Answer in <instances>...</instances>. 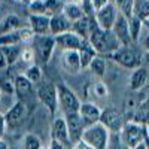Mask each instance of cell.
I'll use <instances>...</instances> for the list:
<instances>
[{"instance_id":"cell-41","label":"cell","mask_w":149,"mask_h":149,"mask_svg":"<svg viewBox=\"0 0 149 149\" xmlns=\"http://www.w3.org/2000/svg\"><path fill=\"white\" fill-rule=\"evenodd\" d=\"M49 149H66V146L63 143H60V142L51 139V146H49Z\"/></svg>"},{"instance_id":"cell-5","label":"cell","mask_w":149,"mask_h":149,"mask_svg":"<svg viewBox=\"0 0 149 149\" xmlns=\"http://www.w3.org/2000/svg\"><path fill=\"white\" fill-rule=\"evenodd\" d=\"M55 46H57L55 37L52 34H43V36L34 34L33 40H31V49L34 52V60L37 58L40 63H48L52 57Z\"/></svg>"},{"instance_id":"cell-52","label":"cell","mask_w":149,"mask_h":149,"mask_svg":"<svg viewBox=\"0 0 149 149\" xmlns=\"http://www.w3.org/2000/svg\"><path fill=\"white\" fill-rule=\"evenodd\" d=\"M63 2H64V0H63Z\"/></svg>"},{"instance_id":"cell-17","label":"cell","mask_w":149,"mask_h":149,"mask_svg":"<svg viewBox=\"0 0 149 149\" xmlns=\"http://www.w3.org/2000/svg\"><path fill=\"white\" fill-rule=\"evenodd\" d=\"M29 22H30V30L33 31V34H37V36L51 34V33H49V22H51V17L31 14L29 17Z\"/></svg>"},{"instance_id":"cell-49","label":"cell","mask_w":149,"mask_h":149,"mask_svg":"<svg viewBox=\"0 0 149 149\" xmlns=\"http://www.w3.org/2000/svg\"><path fill=\"white\" fill-rule=\"evenodd\" d=\"M0 107H2V90H0Z\"/></svg>"},{"instance_id":"cell-42","label":"cell","mask_w":149,"mask_h":149,"mask_svg":"<svg viewBox=\"0 0 149 149\" xmlns=\"http://www.w3.org/2000/svg\"><path fill=\"white\" fill-rule=\"evenodd\" d=\"M72 149H91V148H90V146H86L82 140H79L78 143H74V146H73Z\"/></svg>"},{"instance_id":"cell-45","label":"cell","mask_w":149,"mask_h":149,"mask_svg":"<svg viewBox=\"0 0 149 149\" xmlns=\"http://www.w3.org/2000/svg\"><path fill=\"white\" fill-rule=\"evenodd\" d=\"M142 21H143V27L149 31V19H142Z\"/></svg>"},{"instance_id":"cell-47","label":"cell","mask_w":149,"mask_h":149,"mask_svg":"<svg viewBox=\"0 0 149 149\" xmlns=\"http://www.w3.org/2000/svg\"><path fill=\"white\" fill-rule=\"evenodd\" d=\"M143 58H145V61H146V63L149 64V52H148V54H143Z\"/></svg>"},{"instance_id":"cell-26","label":"cell","mask_w":149,"mask_h":149,"mask_svg":"<svg viewBox=\"0 0 149 149\" xmlns=\"http://www.w3.org/2000/svg\"><path fill=\"white\" fill-rule=\"evenodd\" d=\"M14 86H15V94L18 95H27L31 93L33 84L24 76V74H18L14 79Z\"/></svg>"},{"instance_id":"cell-10","label":"cell","mask_w":149,"mask_h":149,"mask_svg":"<svg viewBox=\"0 0 149 149\" xmlns=\"http://www.w3.org/2000/svg\"><path fill=\"white\" fill-rule=\"evenodd\" d=\"M54 37H55L57 46H60L63 51H79V49H82L86 43L85 39H82L81 36H78L73 31H67L64 34H58V36H54Z\"/></svg>"},{"instance_id":"cell-7","label":"cell","mask_w":149,"mask_h":149,"mask_svg":"<svg viewBox=\"0 0 149 149\" xmlns=\"http://www.w3.org/2000/svg\"><path fill=\"white\" fill-rule=\"evenodd\" d=\"M98 122L103 124V125L109 130V133L119 134L127 121H125V116H124L122 112H119L118 109H113V107H107V109L102 110L100 121Z\"/></svg>"},{"instance_id":"cell-28","label":"cell","mask_w":149,"mask_h":149,"mask_svg":"<svg viewBox=\"0 0 149 149\" xmlns=\"http://www.w3.org/2000/svg\"><path fill=\"white\" fill-rule=\"evenodd\" d=\"M95 51L93 49V46L86 42L85 46L82 49H79V60H81V69H88L90 63L93 61V58L95 57Z\"/></svg>"},{"instance_id":"cell-3","label":"cell","mask_w":149,"mask_h":149,"mask_svg":"<svg viewBox=\"0 0 149 149\" xmlns=\"http://www.w3.org/2000/svg\"><path fill=\"white\" fill-rule=\"evenodd\" d=\"M107 57L113 60L116 64L122 66L124 69H128V70L139 69V67H142V63H143V55L131 46H119L115 52H112Z\"/></svg>"},{"instance_id":"cell-25","label":"cell","mask_w":149,"mask_h":149,"mask_svg":"<svg viewBox=\"0 0 149 149\" xmlns=\"http://www.w3.org/2000/svg\"><path fill=\"white\" fill-rule=\"evenodd\" d=\"M128 30H130V37L133 43H137L139 37L143 31V21L137 17L133 15L131 18H128Z\"/></svg>"},{"instance_id":"cell-22","label":"cell","mask_w":149,"mask_h":149,"mask_svg":"<svg viewBox=\"0 0 149 149\" xmlns=\"http://www.w3.org/2000/svg\"><path fill=\"white\" fill-rule=\"evenodd\" d=\"M0 51H2V54L6 60V64L14 66L21 58L22 48H21V45H8V46H0Z\"/></svg>"},{"instance_id":"cell-6","label":"cell","mask_w":149,"mask_h":149,"mask_svg":"<svg viewBox=\"0 0 149 149\" xmlns=\"http://www.w3.org/2000/svg\"><path fill=\"white\" fill-rule=\"evenodd\" d=\"M36 95L39 98V102L48 109L51 115H55L58 109V93L57 86L52 82H40L36 90Z\"/></svg>"},{"instance_id":"cell-50","label":"cell","mask_w":149,"mask_h":149,"mask_svg":"<svg viewBox=\"0 0 149 149\" xmlns=\"http://www.w3.org/2000/svg\"><path fill=\"white\" fill-rule=\"evenodd\" d=\"M42 149H49V148H42Z\"/></svg>"},{"instance_id":"cell-1","label":"cell","mask_w":149,"mask_h":149,"mask_svg":"<svg viewBox=\"0 0 149 149\" xmlns=\"http://www.w3.org/2000/svg\"><path fill=\"white\" fill-rule=\"evenodd\" d=\"M88 43L93 46L95 54H102V55H110L121 46L115 34L112 33V30H103L100 27L94 29V31L91 33L88 39Z\"/></svg>"},{"instance_id":"cell-44","label":"cell","mask_w":149,"mask_h":149,"mask_svg":"<svg viewBox=\"0 0 149 149\" xmlns=\"http://www.w3.org/2000/svg\"><path fill=\"white\" fill-rule=\"evenodd\" d=\"M0 149H9V146H8V143L3 140V139H0Z\"/></svg>"},{"instance_id":"cell-9","label":"cell","mask_w":149,"mask_h":149,"mask_svg":"<svg viewBox=\"0 0 149 149\" xmlns=\"http://www.w3.org/2000/svg\"><path fill=\"white\" fill-rule=\"evenodd\" d=\"M118 15H119V12H118L116 6L113 5V2H110L109 5H106L104 8L95 12L94 19L97 22V27H100L103 30H112Z\"/></svg>"},{"instance_id":"cell-15","label":"cell","mask_w":149,"mask_h":149,"mask_svg":"<svg viewBox=\"0 0 149 149\" xmlns=\"http://www.w3.org/2000/svg\"><path fill=\"white\" fill-rule=\"evenodd\" d=\"M27 115V107L22 102H17L14 103V106H10L9 110L3 115L5 116V122L6 127H17L18 124L22 122V119Z\"/></svg>"},{"instance_id":"cell-48","label":"cell","mask_w":149,"mask_h":149,"mask_svg":"<svg viewBox=\"0 0 149 149\" xmlns=\"http://www.w3.org/2000/svg\"><path fill=\"white\" fill-rule=\"evenodd\" d=\"M146 134H148V137H149V124L146 125Z\"/></svg>"},{"instance_id":"cell-14","label":"cell","mask_w":149,"mask_h":149,"mask_svg":"<svg viewBox=\"0 0 149 149\" xmlns=\"http://www.w3.org/2000/svg\"><path fill=\"white\" fill-rule=\"evenodd\" d=\"M97 27V22L94 19V17H82L81 19L72 22V31L76 33L78 36H81L82 39H85L88 42L91 33L94 31V29Z\"/></svg>"},{"instance_id":"cell-21","label":"cell","mask_w":149,"mask_h":149,"mask_svg":"<svg viewBox=\"0 0 149 149\" xmlns=\"http://www.w3.org/2000/svg\"><path fill=\"white\" fill-rule=\"evenodd\" d=\"M22 29L21 27V18L15 14L6 15L0 19V34H6V33H14L17 30Z\"/></svg>"},{"instance_id":"cell-19","label":"cell","mask_w":149,"mask_h":149,"mask_svg":"<svg viewBox=\"0 0 149 149\" xmlns=\"http://www.w3.org/2000/svg\"><path fill=\"white\" fill-rule=\"evenodd\" d=\"M61 63H63V67L69 73H78L79 70H82L81 60H79V51H63Z\"/></svg>"},{"instance_id":"cell-34","label":"cell","mask_w":149,"mask_h":149,"mask_svg":"<svg viewBox=\"0 0 149 149\" xmlns=\"http://www.w3.org/2000/svg\"><path fill=\"white\" fill-rule=\"evenodd\" d=\"M143 29H145V27H143ZM137 43H139L140 49L143 51V54H148V52H149V31H148L146 29H145V33L142 31Z\"/></svg>"},{"instance_id":"cell-24","label":"cell","mask_w":149,"mask_h":149,"mask_svg":"<svg viewBox=\"0 0 149 149\" xmlns=\"http://www.w3.org/2000/svg\"><path fill=\"white\" fill-rule=\"evenodd\" d=\"M61 14H63L70 22H74V21L81 19L82 17H85L82 6L81 5H74V3H64Z\"/></svg>"},{"instance_id":"cell-2","label":"cell","mask_w":149,"mask_h":149,"mask_svg":"<svg viewBox=\"0 0 149 149\" xmlns=\"http://www.w3.org/2000/svg\"><path fill=\"white\" fill-rule=\"evenodd\" d=\"M81 140L91 149H109L110 133L103 124L97 122L94 125H90L84 130Z\"/></svg>"},{"instance_id":"cell-33","label":"cell","mask_w":149,"mask_h":149,"mask_svg":"<svg viewBox=\"0 0 149 149\" xmlns=\"http://www.w3.org/2000/svg\"><path fill=\"white\" fill-rule=\"evenodd\" d=\"M30 10L34 15H46V9L43 5V0H31L30 2Z\"/></svg>"},{"instance_id":"cell-12","label":"cell","mask_w":149,"mask_h":149,"mask_svg":"<svg viewBox=\"0 0 149 149\" xmlns=\"http://www.w3.org/2000/svg\"><path fill=\"white\" fill-rule=\"evenodd\" d=\"M112 33L115 34L121 46H131V37H130V30H128V18L122 17L121 14L118 15L113 27H112Z\"/></svg>"},{"instance_id":"cell-31","label":"cell","mask_w":149,"mask_h":149,"mask_svg":"<svg viewBox=\"0 0 149 149\" xmlns=\"http://www.w3.org/2000/svg\"><path fill=\"white\" fill-rule=\"evenodd\" d=\"M24 76H26L31 84H39L42 81V69L37 66V64H31L26 73H24Z\"/></svg>"},{"instance_id":"cell-32","label":"cell","mask_w":149,"mask_h":149,"mask_svg":"<svg viewBox=\"0 0 149 149\" xmlns=\"http://www.w3.org/2000/svg\"><path fill=\"white\" fill-rule=\"evenodd\" d=\"M22 146H24V149H42L43 148L39 136H36L33 133L26 134V137L22 140Z\"/></svg>"},{"instance_id":"cell-39","label":"cell","mask_w":149,"mask_h":149,"mask_svg":"<svg viewBox=\"0 0 149 149\" xmlns=\"http://www.w3.org/2000/svg\"><path fill=\"white\" fill-rule=\"evenodd\" d=\"M94 91H95V94H97L98 97H104V95H107V90H106L104 84H102V82L95 84V86H94Z\"/></svg>"},{"instance_id":"cell-51","label":"cell","mask_w":149,"mask_h":149,"mask_svg":"<svg viewBox=\"0 0 149 149\" xmlns=\"http://www.w3.org/2000/svg\"><path fill=\"white\" fill-rule=\"evenodd\" d=\"M17 2H19V0H17Z\"/></svg>"},{"instance_id":"cell-43","label":"cell","mask_w":149,"mask_h":149,"mask_svg":"<svg viewBox=\"0 0 149 149\" xmlns=\"http://www.w3.org/2000/svg\"><path fill=\"white\" fill-rule=\"evenodd\" d=\"M5 67H8V64H6V60H5L2 51H0V69H5Z\"/></svg>"},{"instance_id":"cell-40","label":"cell","mask_w":149,"mask_h":149,"mask_svg":"<svg viewBox=\"0 0 149 149\" xmlns=\"http://www.w3.org/2000/svg\"><path fill=\"white\" fill-rule=\"evenodd\" d=\"M6 130V122H5V116L0 113V139H3V134Z\"/></svg>"},{"instance_id":"cell-38","label":"cell","mask_w":149,"mask_h":149,"mask_svg":"<svg viewBox=\"0 0 149 149\" xmlns=\"http://www.w3.org/2000/svg\"><path fill=\"white\" fill-rule=\"evenodd\" d=\"M21 60H22V61H33V60H34V52H33V49H31V48L22 49Z\"/></svg>"},{"instance_id":"cell-20","label":"cell","mask_w":149,"mask_h":149,"mask_svg":"<svg viewBox=\"0 0 149 149\" xmlns=\"http://www.w3.org/2000/svg\"><path fill=\"white\" fill-rule=\"evenodd\" d=\"M148 84V69L146 67H139L133 70L130 76V88L131 91H140L143 90Z\"/></svg>"},{"instance_id":"cell-30","label":"cell","mask_w":149,"mask_h":149,"mask_svg":"<svg viewBox=\"0 0 149 149\" xmlns=\"http://www.w3.org/2000/svg\"><path fill=\"white\" fill-rule=\"evenodd\" d=\"M43 5H45V9H46V15L52 17V15L61 14L64 2L63 0H43Z\"/></svg>"},{"instance_id":"cell-37","label":"cell","mask_w":149,"mask_h":149,"mask_svg":"<svg viewBox=\"0 0 149 149\" xmlns=\"http://www.w3.org/2000/svg\"><path fill=\"white\" fill-rule=\"evenodd\" d=\"M110 2H113V0H90V3H91V6L95 12L100 10L102 8H104L106 5H109Z\"/></svg>"},{"instance_id":"cell-46","label":"cell","mask_w":149,"mask_h":149,"mask_svg":"<svg viewBox=\"0 0 149 149\" xmlns=\"http://www.w3.org/2000/svg\"><path fill=\"white\" fill-rule=\"evenodd\" d=\"M133 149H146V145H145V140H143V143H140L139 146H136V148H133Z\"/></svg>"},{"instance_id":"cell-13","label":"cell","mask_w":149,"mask_h":149,"mask_svg":"<svg viewBox=\"0 0 149 149\" xmlns=\"http://www.w3.org/2000/svg\"><path fill=\"white\" fill-rule=\"evenodd\" d=\"M66 124H67V130H69V136H70V142L73 143H78L82 137V133L85 130L84 127V122L79 116V113H67L64 115Z\"/></svg>"},{"instance_id":"cell-11","label":"cell","mask_w":149,"mask_h":149,"mask_svg":"<svg viewBox=\"0 0 149 149\" xmlns=\"http://www.w3.org/2000/svg\"><path fill=\"white\" fill-rule=\"evenodd\" d=\"M78 113L84 122V127H90V125H94L100 121V115H102V109L98 107L97 104L94 103H90V102H85V103H81L79 106V110Z\"/></svg>"},{"instance_id":"cell-4","label":"cell","mask_w":149,"mask_h":149,"mask_svg":"<svg viewBox=\"0 0 149 149\" xmlns=\"http://www.w3.org/2000/svg\"><path fill=\"white\" fill-rule=\"evenodd\" d=\"M145 136H146V127L136 124L133 121H128L125 122V125L119 133V140L125 149H133L143 143Z\"/></svg>"},{"instance_id":"cell-18","label":"cell","mask_w":149,"mask_h":149,"mask_svg":"<svg viewBox=\"0 0 149 149\" xmlns=\"http://www.w3.org/2000/svg\"><path fill=\"white\" fill-rule=\"evenodd\" d=\"M67 31H72V22L63 14L52 15L51 22H49V33L52 36H58V34H64Z\"/></svg>"},{"instance_id":"cell-8","label":"cell","mask_w":149,"mask_h":149,"mask_svg":"<svg viewBox=\"0 0 149 149\" xmlns=\"http://www.w3.org/2000/svg\"><path fill=\"white\" fill-rule=\"evenodd\" d=\"M57 93H58V106H61V110L64 112V115L76 113L81 106V100L78 98V95L70 88H67L66 85L57 86Z\"/></svg>"},{"instance_id":"cell-29","label":"cell","mask_w":149,"mask_h":149,"mask_svg":"<svg viewBox=\"0 0 149 149\" xmlns=\"http://www.w3.org/2000/svg\"><path fill=\"white\" fill-rule=\"evenodd\" d=\"M88 69L95 74V76L103 78V76H104V73H106V60H104L103 57L95 55V57L93 58V61L90 63Z\"/></svg>"},{"instance_id":"cell-16","label":"cell","mask_w":149,"mask_h":149,"mask_svg":"<svg viewBox=\"0 0 149 149\" xmlns=\"http://www.w3.org/2000/svg\"><path fill=\"white\" fill-rule=\"evenodd\" d=\"M51 139L63 143L66 148L72 143L70 142V136H69V130H67V124L64 116L63 118H55L52 122V128H51Z\"/></svg>"},{"instance_id":"cell-35","label":"cell","mask_w":149,"mask_h":149,"mask_svg":"<svg viewBox=\"0 0 149 149\" xmlns=\"http://www.w3.org/2000/svg\"><path fill=\"white\" fill-rule=\"evenodd\" d=\"M136 15L140 19H149V0H143L142 5L139 6V12Z\"/></svg>"},{"instance_id":"cell-23","label":"cell","mask_w":149,"mask_h":149,"mask_svg":"<svg viewBox=\"0 0 149 149\" xmlns=\"http://www.w3.org/2000/svg\"><path fill=\"white\" fill-rule=\"evenodd\" d=\"M133 122L140 124V125L146 127L149 124V102H140L139 106L136 107L134 115H133Z\"/></svg>"},{"instance_id":"cell-36","label":"cell","mask_w":149,"mask_h":149,"mask_svg":"<svg viewBox=\"0 0 149 149\" xmlns=\"http://www.w3.org/2000/svg\"><path fill=\"white\" fill-rule=\"evenodd\" d=\"M0 90L2 93H15V86H14V81L12 79H0Z\"/></svg>"},{"instance_id":"cell-27","label":"cell","mask_w":149,"mask_h":149,"mask_svg":"<svg viewBox=\"0 0 149 149\" xmlns=\"http://www.w3.org/2000/svg\"><path fill=\"white\" fill-rule=\"evenodd\" d=\"M113 5L116 6L118 12L122 17L131 18L133 15H136V12H134L136 0H113Z\"/></svg>"}]
</instances>
